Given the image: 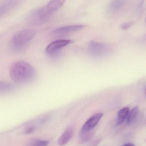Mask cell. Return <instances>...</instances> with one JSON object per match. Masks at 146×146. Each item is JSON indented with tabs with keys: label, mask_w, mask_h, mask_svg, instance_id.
<instances>
[{
	"label": "cell",
	"mask_w": 146,
	"mask_h": 146,
	"mask_svg": "<svg viewBox=\"0 0 146 146\" xmlns=\"http://www.w3.org/2000/svg\"><path fill=\"white\" fill-rule=\"evenodd\" d=\"M9 74L14 82L24 84L32 81L36 76V72L34 68L29 63L19 61L11 65Z\"/></svg>",
	"instance_id": "1"
},
{
	"label": "cell",
	"mask_w": 146,
	"mask_h": 146,
	"mask_svg": "<svg viewBox=\"0 0 146 146\" xmlns=\"http://www.w3.org/2000/svg\"><path fill=\"white\" fill-rule=\"evenodd\" d=\"M36 32L32 29H26L16 33L10 42L11 50L15 52L21 51L32 41Z\"/></svg>",
	"instance_id": "2"
},
{
	"label": "cell",
	"mask_w": 146,
	"mask_h": 146,
	"mask_svg": "<svg viewBox=\"0 0 146 146\" xmlns=\"http://www.w3.org/2000/svg\"><path fill=\"white\" fill-rule=\"evenodd\" d=\"M52 14L46 6L37 11L32 16L31 21L34 24H40L49 19Z\"/></svg>",
	"instance_id": "3"
},
{
	"label": "cell",
	"mask_w": 146,
	"mask_h": 146,
	"mask_svg": "<svg viewBox=\"0 0 146 146\" xmlns=\"http://www.w3.org/2000/svg\"><path fill=\"white\" fill-rule=\"evenodd\" d=\"M103 115V113L99 112L92 116L82 126L81 133H85L92 131L97 125Z\"/></svg>",
	"instance_id": "4"
},
{
	"label": "cell",
	"mask_w": 146,
	"mask_h": 146,
	"mask_svg": "<svg viewBox=\"0 0 146 146\" xmlns=\"http://www.w3.org/2000/svg\"><path fill=\"white\" fill-rule=\"evenodd\" d=\"M71 42V40L67 39L54 41L47 46L45 49V52L49 55L53 54L62 48L69 44Z\"/></svg>",
	"instance_id": "5"
},
{
	"label": "cell",
	"mask_w": 146,
	"mask_h": 146,
	"mask_svg": "<svg viewBox=\"0 0 146 146\" xmlns=\"http://www.w3.org/2000/svg\"><path fill=\"white\" fill-rule=\"evenodd\" d=\"M73 128L71 127L68 128L58 139V145L62 146L67 144L73 138Z\"/></svg>",
	"instance_id": "6"
},
{
	"label": "cell",
	"mask_w": 146,
	"mask_h": 146,
	"mask_svg": "<svg viewBox=\"0 0 146 146\" xmlns=\"http://www.w3.org/2000/svg\"><path fill=\"white\" fill-rule=\"evenodd\" d=\"M84 26L82 25H75L67 26L63 27L56 29L55 33L56 34L67 33L71 32L76 31L84 28Z\"/></svg>",
	"instance_id": "7"
},
{
	"label": "cell",
	"mask_w": 146,
	"mask_h": 146,
	"mask_svg": "<svg viewBox=\"0 0 146 146\" xmlns=\"http://www.w3.org/2000/svg\"><path fill=\"white\" fill-rule=\"evenodd\" d=\"M65 0H51L46 7L52 13L59 10L65 2Z\"/></svg>",
	"instance_id": "8"
},
{
	"label": "cell",
	"mask_w": 146,
	"mask_h": 146,
	"mask_svg": "<svg viewBox=\"0 0 146 146\" xmlns=\"http://www.w3.org/2000/svg\"><path fill=\"white\" fill-rule=\"evenodd\" d=\"M126 0H113L110 3L109 10L111 13L117 12L123 7Z\"/></svg>",
	"instance_id": "9"
},
{
	"label": "cell",
	"mask_w": 146,
	"mask_h": 146,
	"mask_svg": "<svg viewBox=\"0 0 146 146\" xmlns=\"http://www.w3.org/2000/svg\"><path fill=\"white\" fill-rule=\"evenodd\" d=\"M129 111L130 110L128 107H124L120 110L117 114V126L122 124L127 120Z\"/></svg>",
	"instance_id": "10"
},
{
	"label": "cell",
	"mask_w": 146,
	"mask_h": 146,
	"mask_svg": "<svg viewBox=\"0 0 146 146\" xmlns=\"http://www.w3.org/2000/svg\"><path fill=\"white\" fill-rule=\"evenodd\" d=\"M90 49L95 54L99 55L103 53L106 50L105 45L99 43L92 42L90 44Z\"/></svg>",
	"instance_id": "11"
},
{
	"label": "cell",
	"mask_w": 146,
	"mask_h": 146,
	"mask_svg": "<svg viewBox=\"0 0 146 146\" xmlns=\"http://www.w3.org/2000/svg\"><path fill=\"white\" fill-rule=\"evenodd\" d=\"M139 115V110L137 107H135L129 111L127 119V123L128 125L135 123L138 119Z\"/></svg>",
	"instance_id": "12"
},
{
	"label": "cell",
	"mask_w": 146,
	"mask_h": 146,
	"mask_svg": "<svg viewBox=\"0 0 146 146\" xmlns=\"http://www.w3.org/2000/svg\"><path fill=\"white\" fill-rule=\"evenodd\" d=\"M15 86L11 83L0 81V94L10 92L15 89Z\"/></svg>",
	"instance_id": "13"
},
{
	"label": "cell",
	"mask_w": 146,
	"mask_h": 146,
	"mask_svg": "<svg viewBox=\"0 0 146 146\" xmlns=\"http://www.w3.org/2000/svg\"><path fill=\"white\" fill-rule=\"evenodd\" d=\"M80 140L81 143H85L89 141L93 135V133L92 131L85 133H81Z\"/></svg>",
	"instance_id": "14"
},
{
	"label": "cell",
	"mask_w": 146,
	"mask_h": 146,
	"mask_svg": "<svg viewBox=\"0 0 146 146\" xmlns=\"http://www.w3.org/2000/svg\"><path fill=\"white\" fill-rule=\"evenodd\" d=\"M49 144V142L45 141L37 140L33 142V146H46Z\"/></svg>",
	"instance_id": "15"
},
{
	"label": "cell",
	"mask_w": 146,
	"mask_h": 146,
	"mask_svg": "<svg viewBox=\"0 0 146 146\" xmlns=\"http://www.w3.org/2000/svg\"><path fill=\"white\" fill-rule=\"evenodd\" d=\"M132 25V22H126V23H123L121 25V29H122V30H127V29H128L129 27H130Z\"/></svg>",
	"instance_id": "16"
},
{
	"label": "cell",
	"mask_w": 146,
	"mask_h": 146,
	"mask_svg": "<svg viewBox=\"0 0 146 146\" xmlns=\"http://www.w3.org/2000/svg\"><path fill=\"white\" fill-rule=\"evenodd\" d=\"M34 129V127H28L27 129H26L25 133L26 134H30L32 133Z\"/></svg>",
	"instance_id": "17"
},
{
	"label": "cell",
	"mask_w": 146,
	"mask_h": 146,
	"mask_svg": "<svg viewBox=\"0 0 146 146\" xmlns=\"http://www.w3.org/2000/svg\"><path fill=\"white\" fill-rule=\"evenodd\" d=\"M123 146H135L133 144H131V143H128V144H126Z\"/></svg>",
	"instance_id": "18"
}]
</instances>
